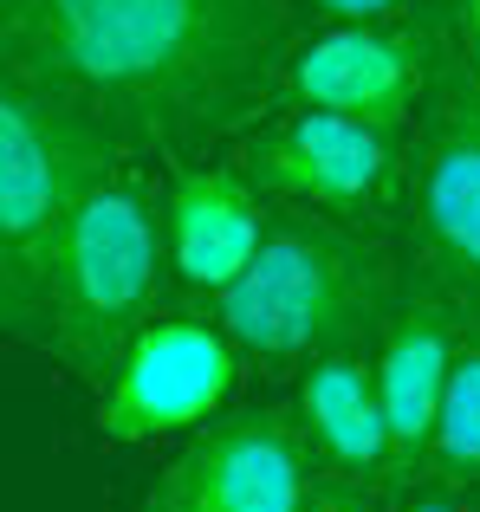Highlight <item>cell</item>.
<instances>
[{
  "mask_svg": "<svg viewBox=\"0 0 480 512\" xmlns=\"http://www.w3.org/2000/svg\"><path fill=\"white\" fill-rule=\"evenodd\" d=\"M377 512H480V493L448 487V480H416V487H396L390 500H377Z\"/></svg>",
  "mask_w": 480,
  "mask_h": 512,
  "instance_id": "cell-14",
  "label": "cell"
},
{
  "mask_svg": "<svg viewBox=\"0 0 480 512\" xmlns=\"http://www.w3.org/2000/svg\"><path fill=\"white\" fill-rule=\"evenodd\" d=\"M240 370L247 357L208 305H169L143 325V338L124 350L111 383L98 389V435L111 448L189 441L195 428L228 415Z\"/></svg>",
  "mask_w": 480,
  "mask_h": 512,
  "instance_id": "cell-7",
  "label": "cell"
},
{
  "mask_svg": "<svg viewBox=\"0 0 480 512\" xmlns=\"http://www.w3.org/2000/svg\"><path fill=\"white\" fill-rule=\"evenodd\" d=\"M422 480H448V487L480 493V325L468 331V344L455 357V383H448L442 428H435L429 474Z\"/></svg>",
  "mask_w": 480,
  "mask_h": 512,
  "instance_id": "cell-13",
  "label": "cell"
},
{
  "mask_svg": "<svg viewBox=\"0 0 480 512\" xmlns=\"http://www.w3.org/2000/svg\"><path fill=\"white\" fill-rule=\"evenodd\" d=\"M318 20H409L422 0H292Z\"/></svg>",
  "mask_w": 480,
  "mask_h": 512,
  "instance_id": "cell-16",
  "label": "cell"
},
{
  "mask_svg": "<svg viewBox=\"0 0 480 512\" xmlns=\"http://www.w3.org/2000/svg\"><path fill=\"white\" fill-rule=\"evenodd\" d=\"M228 156L273 208H318L396 234V208H403L409 182V130L312 111V104H279L240 143H228Z\"/></svg>",
  "mask_w": 480,
  "mask_h": 512,
  "instance_id": "cell-5",
  "label": "cell"
},
{
  "mask_svg": "<svg viewBox=\"0 0 480 512\" xmlns=\"http://www.w3.org/2000/svg\"><path fill=\"white\" fill-rule=\"evenodd\" d=\"M305 512H377V500H370L364 487H344V480H325V474H318L312 506H305Z\"/></svg>",
  "mask_w": 480,
  "mask_h": 512,
  "instance_id": "cell-17",
  "label": "cell"
},
{
  "mask_svg": "<svg viewBox=\"0 0 480 512\" xmlns=\"http://www.w3.org/2000/svg\"><path fill=\"white\" fill-rule=\"evenodd\" d=\"M468 331H474V318L435 279H422L409 266L403 292H396L390 318H383L377 344H370L403 487H416L429 474V448H435V428H442V402H448V383H455V357L468 344Z\"/></svg>",
  "mask_w": 480,
  "mask_h": 512,
  "instance_id": "cell-10",
  "label": "cell"
},
{
  "mask_svg": "<svg viewBox=\"0 0 480 512\" xmlns=\"http://www.w3.org/2000/svg\"><path fill=\"white\" fill-rule=\"evenodd\" d=\"M403 247L390 227L338 221L318 208H273L253 266L208 312L247 363L305 370L325 350H370L403 292Z\"/></svg>",
  "mask_w": 480,
  "mask_h": 512,
  "instance_id": "cell-2",
  "label": "cell"
},
{
  "mask_svg": "<svg viewBox=\"0 0 480 512\" xmlns=\"http://www.w3.org/2000/svg\"><path fill=\"white\" fill-rule=\"evenodd\" d=\"M292 46V0H0V59L85 98L163 169L273 117Z\"/></svg>",
  "mask_w": 480,
  "mask_h": 512,
  "instance_id": "cell-1",
  "label": "cell"
},
{
  "mask_svg": "<svg viewBox=\"0 0 480 512\" xmlns=\"http://www.w3.org/2000/svg\"><path fill=\"white\" fill-rule=\"evenodd\" d=\"M130 143L65 85L0 59V325L20 338L72 214L130 163Z\"/></svg>",
  "mask_w": 480,
  "mask_h": 512,
  "instance_id": "cell-4",
  "label": "cell"
},
{
  "mask_svg": "<svg viewBox=\"0 0 480 512\" xmlns=\"http://www.w3.org/2000/svg\"><path fill=\"white\" fill-rule=\"evenodd\" d=\"M169 234H163V175L150 156H130L59 234L20 344L46 350L65 376L104 389L124 350L156 312H169Z\"/></svg>",
  "mask_w": 480,
  "mask_h": 512,
  "instance_id": "cell-3",
  "label": "cell"
},
{
  "mask_svg": "<svg viewBox=\"0 0 480 512\" xmlns=\"http://www.w3.org/2000/svg\"><path fill=\"white\" fill-rule=\"evenodd\" d=\"M435 20H442V39L461 65L480 78V0H429Z\"/></svg>",
  "mask_w": 480,
  "mask_h": 512,
  "instance_id": "cell-15",
  "label": "cell"
},
{
  "mask_svg": "<svg viewBox=\"0 0 480 512\" xmlns=\"http://www.w3.org/2000/svg\"><path fill=\"white\" fill-rule=\"evenodd\" d=\"M396 247L480 325V78L448 52L409 130Z\"/></svg>",
  "mask_w": 480,
  "mask_h": 512,
  "instance_id": "cell-6",
  "label": "cell"
},
{
  "mask_svg": "<svg viewBox=\"0 0 480 512\" xmlns=\"http://www.w3.org/2000/svg\"><path fill=\"white\" fill-rule=\"evenodd\" d=\"M292 376H299L292 409H299V428L312 441L318 474L364 487L370 500H390L403 487V474H396V441H390V415H383L370 350H325Z\"/></svg>",
  "mask_w": 480,
  "mask_h": 512,
  "instance_id": "cell-12",
  "label": "cell"
},
{
  "mask_svg": "<svg viewBox=\"0 0 480 512\" xmlns=\"http://www.w3.org/2000/svg\"><path fill=\"white\" fill-rule=\"evenodd\" d=\"M448 59V39L435 7L409 20H325L305 33L279 78V104L370 117L383 130H416L435 72Z\"/></svg>",
  "mask_w": 480,
  "mask_h": 512,
  "instance_id": "cell-8",
  "label": "cell"
},
{
  "mask_svg": "<svg viewBox=\"0 0 480 512\" xmlns=\"http://www.w3.org/2000/svg\"><path fill=\"white\" fill-rule=\"evenodd\" d=\"M318 487L312 441L292 402L228 409L195 428L143 487L137 512H305Z\"/></svg>",
  "mask_w": 480,
  "mask_h": 512,
  "instance_id": "cell-9",
  "label": "cell"
},
{
  "mask_svg": "<svg viewBox=\"0 0 480 512\" xmlns=\"http://www.w3.org/2000/svg\"><path fill=\"white\" fill-rule=\"evenodd\" d=\"M266 227H273V201L247 182L234 156L221 163H169L163 169V234H169V273L176 292L195 305L221 299L240 273L253 266Z\"/></svg>",
  "mask_w": 480,
  "mask_h": 512,
  "instance_id": "cell-11",
  "label": "cell"
}]
</instances>
